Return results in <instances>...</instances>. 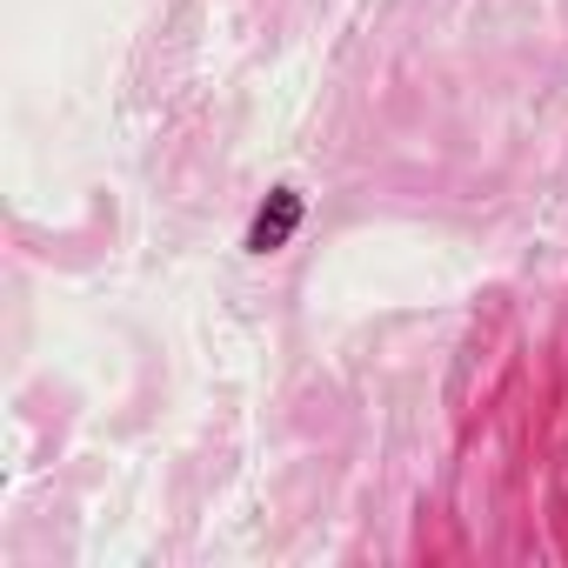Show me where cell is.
Segmentation results:
<instances>
[{"label": "cell", "mask_w": 568, "mask_h": 568, "mask_svg": "<svg viewBox=\"0 0 568 568\" xmlns=\"http://www.w3.org/2000/svg\"><path fill=\"white\" fill-rule=\"evenodd\" d=\"M302 227V187H274L247 221V254H281Z\"/></svg>", "instance_id": "1"}]
</instances>
